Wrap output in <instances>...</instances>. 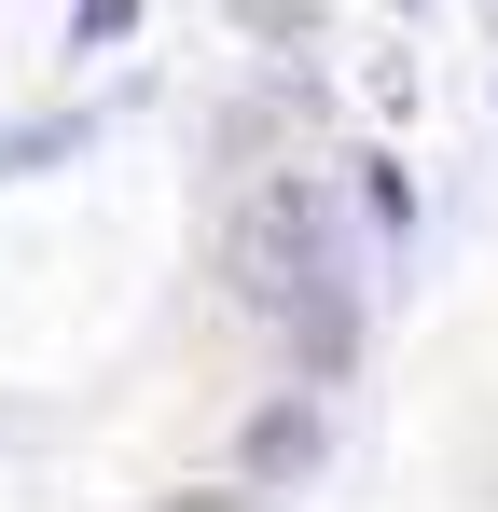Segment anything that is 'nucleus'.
<instances>
[{"instance_id":"1","label":"nucleus","mask_w":498,"mask_h":512,"mask_svg":"<svg viewBox=\"0 0 498 512\" xmlns=\"http://www.w3.org/2000/svg\"><path fill=\"white\" fill-rule=\"evenodd\" d=\"M236 291L263 305V319L305 333V374H346V236H332V208L305 194V180L249 194V222H236Z\"/></svg>"},{"instance_id":"2","label":"nucleus","mask_w":498,"mask_h":512,"mask_svg":"<svg viewBox=\"0 0 498 512\" xmlns=\"http://www.w3.org/2000/svg\"><path fill=\"white\" fill-rule=\"evenodd\" d=\"M319 443H332V429H319V402L291 388V402H263V416L236 429V471H249V485H305V471H319Z\"/></svg>"},{"instance_id":"3","label":"nucleus","mask_w":498,"mask_h":512,"mask_svg":"<svg viewBox=\"0 0 498 512\" xmlns=\"http://www.w3.org/2000/svg\"><path fill=\"white\" fill-rule=\"evenodd\" d=\"M70 28H83V42H125V28H139V0H83Z\"/></svg>"}]
</instances>
